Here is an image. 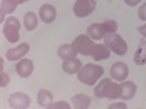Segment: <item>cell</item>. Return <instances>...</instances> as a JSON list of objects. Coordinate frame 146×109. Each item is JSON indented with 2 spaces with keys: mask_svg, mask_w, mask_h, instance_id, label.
I'll list each match as a JSON object with an SVG mask.
<instances>
[{
  "mask_svg": "<svg viewBox=\"0 0 146 109\" xmlns=\"http://www.w3.org/2000/svg\"><path fill=\"white\" fill-rule=\"evenodd\" d=\"M88 35L92 39H101L104 38L105 31L102 28V23H92V25L88 26Z\"/></svg>",
  "mask_w": 146,
  "mask_h": 109,
  "instance_id": "cell-20",
  "label": "cell"
},
{
  "mask_svg": "<svg viewBox=\"0 0 146 109\" xmlns=\"http://www.w3.org/2000/svg\"><path fill=\"white\" fill-rule=\"evenodd\" d=\"M72 47L82 55H91L95 44H94V41L89 35H79L75 38V41L72 42Z\"/></svg>",
  "mask_w": 146,
  "mask_h": 109,
  "instance_id": "cell-5",
  "label": "cell"
},
{
  "mask_svg": "<svg viewBox=\"0 0 146 109\" xmlns=\"http://www.w3.org/2000/svg\"><path fill=\"white\" fill-rule=\"evenodd\" d=\"M137 92V86L133 81H124V83H121V95H120V98L123 99V100H129L131 99L133 96L136 95Z\"/></svg>",
  "mask_w": 146,
  "mask_h": 109,
  "instance_id": "cell-14",
  "label": "cell"
},
{
  "mask_svg": "<svg viewBox=\"0 0 146 109\" xmlns=\"http://www.w3.org/2000/svg\"><path fill=\"white\" fill-rule=\"evenodd\" d=\"M62 68L64 70V73H67V74H76V73H79V70L82 68V63L76 58L66 60V61H63Z\"/></svg>",
  "mask_w": 146,
  "mask_h": 109,
  "instance_id": "cell-17",
  "label": "cell"
},
{
  "mask_svg": "<svg viewBox=\"0 0 146 109\" xmlns=\"http://www.w3.org/2000/svg\"><path fill=\"white\" fill-rule=\"evenodd\" d=\"M98 99H117L121 95V84L111 81V79H102L94 90Z\"/></svg>",
  "mask_w": 146,
  "mask_h": 109,
  "instance_id": "cell-1",
  "label": "cell"
},
{
  "mask_svg": "<svg viewBox=\"0 0 146 109\" xmlns=\"http://www.w3.org/2000/svg\"><path fill=\"white\" fill-rule=\"evenodd\" d=\"M57 16V10L53 5H44L40 9V19L44 23H51Z\"/></svg>",
  "mask_w": 146,
  "mask_h": 109,
  "instance_id": "cell-11",
  "label": "cell"
},
{
  "mask_svg": "<svg viewBox=\"0 0 146 109\" xmlns=\"http://www.w3.org/2000/svg\"><path fill=\"white\" fill-rule=\"evenodd\" d=\"M9 105L15 109H23V108H29L31 105V98L28 95L22 93V92H15L9 96Z\"/></svg>",
  "mask_w": 146,
  "mask_h": 109,
  "instance_id": "cell-7",
  "label": "cell"
},
{
  "mask_svg": "<svg viewBox=\"0 0 146 109\" xmlns=\"http://www.w3.org/2000/svg\"><path fill=\"white\" fill-rule=\"evenodd\" d=\"M18 5H19L18 0H2V6H0V18H2V20L5 19L6 13H12V12H15Z\"/></svg>",
  "mask_w": 146,
  "mask_h": 109,
  "instance_id": "cell-19",
  "label": "cell"
},
{
  "mask_svg": "<svg viewBox=\"0 0 146 109\" xmlns=\"http://www.w3.org/2000/svg\"><path fill=\"white\" fill-rule=\"evenodd\" d=\"M104 44L117 55H124L127 53V44H126V41L121 38L120 35H117L115 32L105 33L104 35Z\"/></svg>",
  "mask_w": 146,
  "mask_h": 109,
  "instance_id": "cell-3",
  "label": "cell"
},
{
  "mask_svg": "<svg viewBox=\"0 0 146 109\" xmlns=\"http://www.w3.org/2000/svg\"><path fill=\"white\" fill-rule=\"evenodd\" d=\"M110 53H111V50L105 44H95L94 50L91 53V57L95 61H101V60H107L110 57Z\"/></svg>",
  "mask_w": 146,
  "mask_h": 109,
  "instance_id": "cell-12",
  "label": "cell"
},
{
  "mask_svg": "<svg viewBox=\"0 0 146 109\" xmlns=\"http://www.w3.org/2000/svg\"><path fill=\"white\" fill-rule=\"evenodd\" d=\"M102 28H104L105 33H113V32L117 31V22L108 19V20H105V22L102 23Z\"/></svg>",
  "mask_w": 146,
  "mask_h": 109,
  "instance_id": "cell-22",
  "label": "cell"
},
{
  "mask_svg": "<svg viewBox=\"0 0 146 109\" xmlns=\"http://www.w3.org/2000/svg\"><path fill=\"white\" fill-rule=\"evenodd\" d=\"M19 29H21V23L18 20V18H13V16H10L6 19L5 22V26H3V35H5V38L10 42V44H15L18 42L19 39Z\"/></svg>",
  "mask_w": 146,
  "mask_h": 109,
  "instance_id": "cell-4",
  "label": "cell"
},
{
  "mask_svg": "<svg viewBox=\"0 0 146 109\" xmlns=\"http://www.w3.org/2000/svg\"><path fill=\"white\" fill-rule=\"evenodd\" d=\"M96 7V0H76L73 5V13L78 18H85L89 16Z\"/></svg>",
  "mask_w": 146,
  "mask_h": 109,
  "instance_id": "cell-6",
  "label": "cell"
},
{
  "mask_svg": "<svg viewBox=\"0 0 146 109\" xmlns=\"http://www.w3.org/2000/svg\"><path fill=\"white\" fill-rule=\"evenodd\" d=\"M139 33L143 35V38H146V23L142 25V26H139Z\"/></svg>",
  "mask_w": 146,
  "mask_h": 109,
  "instance_id": "cell-28",
  "label": "cell"
},
{
  "mask_svg": "<svg viewBox=\"0 0 146 109\" xmlns=\"http://www.w3.org/2000/svg\"><path fill=\"white\" fill-rule=\"evenodd\" d=\"M110 74H111V77L117 81H123L127 79L129 76V67L127 64L121 63V61H117L111 66V70H110Z\"/></svg>",
  "mask_w": 146,
  "mask_h": 109,
  "instance_id": "cell-8",
  "label": "cell"
},
{
  "mask_svg": "<svg viewBox=\"0 0 146 109\" xmlns=\"http://www.w3.org/2000/svg\"><path fill=\"white\" fill-rule=\"evenodd\" d=\"M139 19L140 20H146V3L139 9Z\"/></svg>",
  "mask_w": 146,
  "mask_h": 109,
  "instance_id": "cell-25",
  "label": "cell"
},
{
  "mask_svg": "<svg viewBox=\"0 0 146 109\" xmlns=\"http://www.w3.org/2000/svg\"><path fill=\"white\" fill-rule=\"evenodd\" d=\"M0 76H2V81H0V86H2V87H5V86H7V84H9V76L6 74V73L5 71H2V73H0Z\"/></svg>",
  "mask_w": 146,
  "mask_h": 109,
  "instance_id": "cell-24",
  "label": "cell"
},
{
  "mask_svg": "<svg viewBox=\"0 0 146 109\" xmlns=\"http://www.w3.org/2000/svg\"><path fill=\"white\" fill-rule=\"evenodd\" d=\"M36 100H38V105L41 108H48V105L53 103V93L47 89H41L38 92V96H36Z\"/></svg>",
  "mask_w": 146,
  "mask_h": 109,
  "instance_id": "cell-18",
  "label": "cell"
},
{
  "mask_svg": "<svg viewBox=\"0 0 146 109\" xmlns=\"http://www.w3.org/2000/svg\"><path fill=\"white\" fill-rule=\"evenodd\" d=\"M126 2V5H129V6H136V5H139L142 0H124Z\"/></svg>",
  "mask_w": 146,
  "mask_h": 109,
  "instance_id": "cell-27",
  "label": "cell"
},
{
  "mask_svg": "<svg viewBox=\"0 0 146 109\" xmlns=\"http://www.w3.org/2000/svg\"><path fill=\"white\" fill-rule=\"evenodd\" d=\"M72 105L73 108H76V109H88L91 106V98L86 95H76V96H73L72 98Z\"/></svg>",
  "mask_w": 146,
  "mask_h": 109,
  "instance_id": "cell-16",
  "label": "cell"
},
{
  "mask_svg": "<svg viewBox=\"0 0 146 109\" xmlns=\"http://www.w3.org/2000/svg\"><path fill=\"white\" fill-rule=\"evenodd\" d=\"M29 51V45L27 42H23L18 47H13V48H10V50L6 51V58L9 60V61H16V60L22 58L23 55H27Z\"/></svg>",
  "mask_w": 146,
  "mask_h": 109,
  "instance_id": "cell-9",
  "label": "cell"
},
{
  "mask_svg": "<svg viewBox=\"0 0 146 109\" xmlns=\"http://www.w3.org/2000/svg\"><path fill=\"white\" fill-rule=\"evenodd\" d=\"M114 108H120V109H126V108H127V105H124V103H121V102H117V103H113V105H110V106H108V109H114Z\"/></svg>",
  "mask_w": 146,
  "mask_h": 109,
  "instance_id": "cell-26",
  "label": "cell"
},
{
  "mask_svg": "<svg viewBox=\"0 0 146 109\" xmlns=\"http://www.w3.org/2000/svg\"><path fill=\"white\" fill-rule=\"evenodd\" d=\"M27 2H28V0H18V3H19V5H22V3H27Z\"/></svg>",
  "mask_w": 146,
  "mask_h": 109,
  "instance_id": "cell-29",
  "label": "cell"
},
{
  "mask_svg": "<svg viewBox=\"0 0 146 109\" xmlns=\"http://www.w3.org/2000/svg\"><path fill=\"white\" fill-rule=\"evenodd\" d=\"M104 74V68L96 64H86L83 66L78 73V80L86 86H94Z\"/></svg>",
  "mask_w": 146,
  "mask_h": 109,
  "instance_id": "cell-2",
  "label": "cell"
},
{
  "mask_svg": "<svg viewBox=\"0 0 146 109\" xmlns=\"http://www.w3.org/2000/svg\"><path fill=\"white\" fill-rule=\"evenodd\" d=\"M48 108L50 109H69L70 105L64 100H60V102H56V103H51V105H48Z\"/></svg>",
  "mask_w": 146,
  "mask_h": 109,
  "instance_id": "cell-23",
  "label": "cell"
},
{
  "mask_svg": "<svg viewBox=\"0 0 146 109\" xmlns=\"http://www.w3.org/2000/svg\"><path fill=\"white\" fill-rule=\"evenodd\" d=\"M76 54L78 51L75 50V48L72 47V44H64L62 47H58L57 50V55L63 60V61H66V60H72V58H76Z\"/></svg>",
  "mask_w": 146,
  "mask_h": 109,
  "instance_id": "cell-15",
  "label": "cell"
},
{
  "mask_svg": "<svg viewBox=\"0 0 146 109\" xmlns=\"http://www.w3.org/2000/svg\"><path fill=\"white\" fill-rule=\"evenodd\" d=\"M32 71H34V63L31 61V60L28 58H23L21 60V61L18 63L16 66V73H18V76L23 77V79H27L32 74Z\"/></svg>",
  "mask_w": 146,
  "mask_h": 109,
  "instance_id": "cell-10",
  "label": "cell"
},
{
  "mask_svg": "<svg viewBox=\"0 0 146 109\" xmlns=\"http://www.w3.org/2000/svg\"><path fill=\"white\" fill-rule=\"evenodd\" d=\"M133 61L137 66H145L146 64V38H142L139 42V47L135 53V57H133Z\"/></svg>",
  "mask_w": 146,
  "mask_h": 109,
  "instance_id": "cell-13",
  "label": "cell"
},
{
  "mask_svg": "<svg viewBox=\"0 0 146 109\" xmlns=\"http://www.w3.org/2000/svg\"><path fill=\"white\" fill-rule=\"evenodd\" d=\"M38 25V18H36L32 12H28L23 18V26H25L27 31H34Z\"/></svg>",
  "mask_w": 146,
  "mask_h": 109,
  "instance_id": "cell-21",
  "label": "cell"
}]
</instances>
